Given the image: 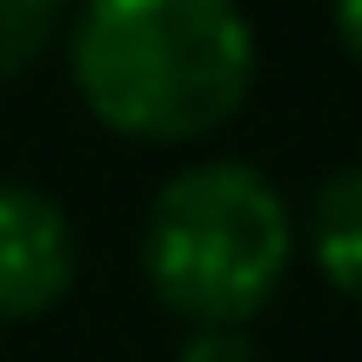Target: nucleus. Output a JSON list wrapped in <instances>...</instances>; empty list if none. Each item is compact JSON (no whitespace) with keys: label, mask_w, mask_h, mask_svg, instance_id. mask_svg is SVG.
Masks as SVG:
<instances>
[{"label":"nucleus","mask_w":362,"mask_h":362,"mask_svg":"<svg viewBox=\"0 0 362 362\" xmlns=\"http://www.w3.org/2000/svg\"><path fill=\"white\" fill-rule=\"evenodd\" d=\"M67 27V0H0V88L34 74Z\"/></svg>","instance_id":"nucleus-5"},{"label":"nucleus","mask_w":362,"mask_h":362,"mask_svg":"<svg viewBox=\"0 0 362 362\" xmlns=\"http://www.w3.org/2000/svg\"><path fill=\"white\" fill-rule=\"evenodd\" d=\"M175 362H262V349H255V336H248V329L215 322V329H181Z\"/></svg>","instance_id":"nucleus-6"},{"label":"nucleus","mask_w":362,"mask_h":362,"mask_svg":"<svg viewBox=\"0 0 362 362\" xmlns=\"http://www.w3.org/2000/svg\"><path fill=\"white\" fill-rule=\"evenodd\" d=\"M61 47L88 121L134 148L215 141L262 74L242 0H74Z\"/></svg>","instance_id":"nucleus-1"},{"label":"nucleus","mask_w":362,"mask_h":362,"mask_svg":"<svg viewBox=\"0 0 362 362\" xmlns=\"http://www.w3.org/2000/svg\"><path fill=\"white\" fill-rule=\"evenodd\" d=\"M296 228H302L315 275L336 296L362 302V161H342L336 175L315 181L309 215H296Z\"/></svg>","instance_id":"nucleus-4"},{"label":"nucleus","mask_w":362,"mask_h":362,"mask_svg":"<svg viewBox=\"0 0 362 362\" xmlns=\"http://www.w3.org/2000/svg\"><path fill=\"white\" fill-rule=\"evenodd\" d=\"M81 282L74 215L34 181L0 175V329L47 322Z\"/></svg>","instance_id":"nucleus-3"},{"label":"nucleus","mask_w":362,"mask_h":362,"mask_svg":"<svg viewBox=\"0 0 362 362\" xmlns=\"http://www.w3.org/2000/svg\"><path fill=\"white\" fill-rule=\"evenodd\" d=\"M296 208L282 181L242 155H194L155 181L134 235L141 282L181 329H255V315L288 288Z\"/></svg>","instance_id":"nucleus-2"},{"label":"nucleus","mask_w":362,"mask_h":362,"mask_svg":"<svg viewBox=\"0 0 362 362\" xmlns=\"http://www.w3.org/2000/svg\"><path fill=\"white\" fill-rule=\"evenodd\" d=\"M329 27H336L342 54L362 67V0H329Z\"/></svg>","instance_id":"nucleus-7"}]
</instances>
